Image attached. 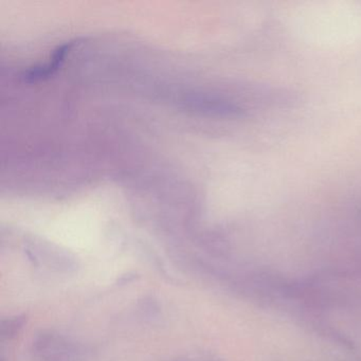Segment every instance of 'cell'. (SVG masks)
<instances>
[{
  "label": "cell",
  "instance_id": "cell-1",
  "mask_svg": "<svg viewBox=\"0 0 361 361\" xmlns=\"http://www.w3.org/2000/svg\"><path fill=\"white\" fill-rule=\"evenodd\" d=\"M33 361H81V346L71 338L54 331H41L30 348Z\"/></svg>",
  "mask_w": 361,
  "mask_h": 361
},
{
  "label": "cell",
  "instance_id": "cell-3",
  "mask_svg": "<svg viewBox=\"0 0 361 361\" xmlns=\"http://www.w3.org/2000/svg\"><path fill=\"white\" fill-rule=\"evenodd\" d=\"M27 322L26 314H16V316L10 317L8 319H4L1 321L0 326V334L4 339L11 340L16 338L24 327Z\"/></svg>",
  "mask_w": 361,
  "mask_h": 361
},
{
  "label": "cell",
  "instance_id": "cell-2",
  "mask_svg": "<svg viewBox=\"0 0 361 361\" xmlns=\"http://www.w3.org/2000/svg\"><path fill=\"white\" fill-rule=\"evenodd\" d=\"M73 45H75V44H73V42H71V43L65 44V45L59 47L58 49L56 50V52H54L51 61H50L48 64H46L45 66L35 67V68H32L30 69V71H27L24 75L25 81H41V80L46 79V78L54 75V73L58 71L61 64L64 62V59L65 56H66L67 52L69 51V49H71Z\"/></svg>",
  "mask_w": 361,
  "mask_h": 361
}]
</instances>
